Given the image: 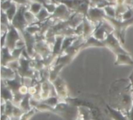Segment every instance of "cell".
Masks as SVG:
<instances>
[{"label": "cell", "mask_w": 133, "mask_h": 120, "mask_svg": "<svg viewBox=\"0 0 133 120\" xmlns=\"http://www.w3.org/2000/svg\"><path fill=\"white\" fill-rule=\"evenodd\" d=\"M111 106L128 116L133 105L132 84L130 78L115 81L110 91Z\"/></svg>", "instance_id": "cell-1"}, {"label": "cell", "mask_w": 133, "mask_h": 120, "mask_svg": "<svg viewBox=\"0 0 133 120\" xmlns=\"http://www.w3.org/2000/svg\"><path fill=\"white\" fill-rule=\"evenodd\" d=\"M104 47L110 49L115 55L120 54H129L122 47V43L116 36L115 33H110L106 38V40H104Z\"/></svg>", "instance_id": "cell-2"}, {"label": "cell", "mask_w": 133, "mask_h": 120, "mask_svg": "<svg viewBox=\"0 0 133 120\" xmlns=\"http://www.w3.org/2000/svg\"><path fill=\"white\" fill-rule=\"evenodd\" d=\"M28 5H20L18 8L17 12L14 16L12 21L11 22V25L14 26L20 33L21 35L25 32L28 24L24 17V11Z\"/></svg>", "instance_id": "cell-3"}, {"label": "cell", "mask_w": 133, "mask_h": 120, "mask_svg": "<svg viewBox=\"0 0 133 120\" xmlns=\"http://www.w3.org/2000/svg\"><path fill=\"white\" fill-rule=\"evenodd\" d=\"M23 39V36L21 33L12 25L9 26L7 36H6V40L5 47H7L11 52L16 48L17 43Z\"/></svg>", "instance_id": "cell-4"}, {"label": "cell", "mask_w": 133, "mask_h": 120, "mask_svg": "<svg viewBox=\"0 0 133 120\" xmlns=\"http://www.w3.org/2000/svg\"><path fill=\"white\" fill-rule=\"evenodd\" d=\"M74 13L67 5L62 3H58L55 12L51 14V17L58 21H67Z\"/></svg>", "instance_id": "cell-5"}, {"label": "cell", "mask_w": 133, "mask_h": 120, "mask_svg": "<svg viewBox=\"0 0 133 120\" xmlns=\"http://www.w3.org/2000/svg\"><path fill=\"white\" fill-rule=\"evenodd\" d=\"M106 16L107 15L103 8L90 6L88 10L87 17L95 24L99 25L101 22H103L105 19Z\"/></svg>", "instance_id": "cell-6"}, {"label": "cell", "mask_w": 133, "mask_h": 120, "mask_svg": "<svg viewBox=\"0 0 133 120\" xmlns=\"http://www.w3.org/2000/svg\"><path fill=\"white\" fill-rule=\"evenodd\" d=\"M52 83L55 86L57 95L60 99V102H65V100L68 99V88L65 81L58 77Z\"/></svg>", "instance_id": "cell-7"}, {"label": "cell", "mask_w": 133, "mask_h": 120, "mask_svg": "<svg viewBox=\"0 0 133 120\" xmlns=\"http://www.w3.org/2000/svg\"><path fill=\"white\" fill-rule=\"evenodd\" d=\"M106 107L108 109V113H109L111 119L114 120H129L128 116L122 111L114 109L108 105H106Z\"/></svg>", "instance_id": "cell-8"}, {"label": "cell", "mask_w": 133, "mask_h": 120, "mask_svg": "<svg viewBox=\"0 0 133 120\" xmlns=\"http://www.w3.org/2000/svg\"><path fill=\"white\" fill-rule=\"evenodd\" d=\"M115 65H132L133 60L129 54H120L116 55Z\"/></svg>", "instance_id": "cell-9"}, {"label": "cell", "mask_w": 133, "mask_h": 120, "mask_svg": "<svg viewBox=\"0 0 133 120\" xmlns=\"http://www.w3.org/2000/svg\"><path fill=\"white\" fill-rule=\"evenodd\" d=\"M104 47V41H101L93 36L89 37L83 43L82 50L87 48V47Z\"/></svg>", "instance_id": "cell-10"}, {"label": "cell", "mask_w": 133, "mask_h": 120, "mask_svg": "<svg viewBox=\"0 0 133 120\" xmlns=\"http://www.w3.org/2000/svg\"><path fill=\"white\" fill-rule=\"evenodd\" d=\"M16 76V71L6 66H2V80H12Z\"/></svg>", "instance_id": "cell-11"}, {"label": "cell", "mask_w": 133, "mask_h": 120, "mask_svg": "<svg viewBox=\"0 0 133 120\" xmlns=\"http://www.w3.org/2000/svg\"><path fill=\"white\" fill-rule=\"evenodd\" d=\"M18 8H19V5L13 2L12 5H11V7L5 12L6 13V16H7V17H8V19H9L10 22L12 21L14 16H16V12H17V10H18Z\"/></svg>", "instance_id": "cell-12"}, {"label": "cell", "mask_w": 133, "mask_h": 120, "mask_svg": "<svg viewBox=\"0 0 133 120\" xmlns=\"http://www.w3.org/2000/svg\"><path fill=\"white\" fill-rule=\"evenodd\" d=\"M51 16V14L48 11V9L46 8H43L40 12L37 15V19L39 21V23H41L43 22H44L45 20H47L50 16Z\"/></svg>", "instance_id": "cell-13"}, {"label": "cell", "mask_w": 133, "mask_h": 120, "mask_svg": "<svg viewBox=\"0 0 133 120\" xmlns=\"http://www.w3.org/2000/svg\"><path fill=\"white\" fill-rule=\"evenodd\" d=\"M44 8V5L39 2H30L28 5V9L30 12H32L34 15H37L40 11Z\"/></svg>", "instance_id": "cell-14"}, {"label": "cell", "mask_w": 133, "mask_h": 120, "mask_svg": "<svg viewBox=\"0 0 133 120\" xmlns=\"http://www.w3.org/2000/svg\"><path fill=\"white\" fill-rule=\"evenodd\" d=\"M107 16L111 18H116V8L115 5H108L104 8Z\"/></svg>", "instance_id": "cell-15"}, {"label": "cell", "mask_w": 133, "mask_h": 120, "mask_svg": "<svg viewBox=\"0 0 133 120\" xmlns=\"http://www.w3.org/2000/svg\"><path fill=\"white\" fill-rule=\"evenodd\" d=\"M111 5L107 0H90V6L98 7V8H104L105 6Z\"/></svg>", "instance_id": "cell-16"}, {"label": "cell", "mask_w": 133, "mask_h": 120, "mask_svg": "<svg viewBox=\"0 0 133 120\" xmlns=\"http://www.w3.org/2000/svg\"><path fill=\"white\" fill-rule=\"evenodd\" d=\"M128 118H129V120H133V105L130 112L128 114Z\"/></svg>", "instance_id": "cell-17"}, {"label": "cell", "mask_w": 133, "mask_h": 120, "mask_svg": "<svg viewBox=\"0 0 133 120\" xmlns=\"http://www.w3.org/2000/svg\"><path fill=\"white\" fill-rule=\"evenodd\" d=\"M111 5H115V0H107Z\"/></svg>", "instance_id": "cell-18"}, {"label": "cell", "mask_w": 133, "mask_h": 120, "mask_svg": "<svg viewBox=\"0 0 133 120\" xmlns=\"http://www.w3.org/2000/svg\"><path fill=\"white\" fill-rule=\"evenodd\" d=\"M129 78H131V79H132V80L133 81V72L132 73V74H131V76H130Z\"/></svg>", "instance_id": "cell-19"}]
</instances>
